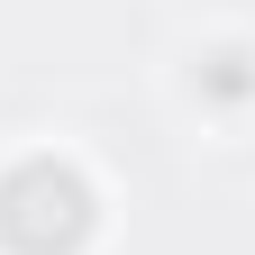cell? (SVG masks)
I'll use <instances>...</instances> for the list:
<instances>
[{
    "label": "cell",
    "mask_w": 255,
    "mask_h": 255,
    "mask_svg": "<svg viewBox=\"0 0 255 255\" xmlns=\"http://www.w3.org/2000/svg\"><path fill=\"white\" fill-rule=\"evenodd\" d=\"M82 237H91V182L73 164L37 155L0 182V246L9 255H73Z\"/></svg>",
    "instance_id": "cell-1"
}]
</instances>
